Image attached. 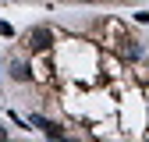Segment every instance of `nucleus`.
Returning a JSON list of instances; mask_svg holds the SVG:
<instances>
[{"label": "nucleus", "instance_id": "obj_1", "mask_svg": "<svg viewBox=\"0 0 149 142\" xmlns=\"http://www.w3.org/2000/svg\"><path fill=\"white\" fill-rule=\"evenodd\" d=\"M32 53H46L50 46H53V32L46 29V25H36L32 32H29V43H25Z\"/></svg>", "mask_w": 149, "mask_h": 142}, {"label": "nucleus", "instance_id": "obj_2", "mask_svg": "<svg viewBox=\"0 0 149 142\" xmlns=\"http://www.w3.org/2000/svg\"><path fill=\"white\" fill-rule=\"evenodd\" d=\"M32 124H36L43 135H50V139H64V128H61L57 121H46V117H39V114H32Z\"/></svg>", "mask_w": 149, "mask_h": 142}, {"label": "nucleus", "instance_id": "obj_3", "mask_svg": "<svg viewBox=\"0 0 149 142\" xmlns=\"http://www.w3.org/2000/svg\"><path fill=\"white\" fill-rule=\"evenodd\" d=\"M7 71H11V78H14V82H32V68H29L25 61H11Z\"/></svg>", "mask_w": 149, "mask_h": 142}, {"label": "nucleus", "instance_id": "obj_4", "mask_svg": "<svg viewBox=\"0 0 149 142\" xmlns=\"http://www.w3.org/2000/svg\"><path fill=\"white\" fill-rule=\"evenodd\" d=\"M121 57H128V61L142 57V46H139L135 39H128V36H124V39H121Z\"/></svg>", "mask_w": 149, "mask_h": 142}, {"label": "nucleus", "instance_id": "obj_5", "mask_svg": "<svg viewBox=\"0 0 149 142\" xmlns=\"http://www.w3.org/2000/svg\"><path fill=\"white\" fill-rule=\"evenodd\" d=\"M0 36H7V39H11V36H14V29H11L7 22H0Z\"/></svg>", "mask_w": 149, "mask_h": 142}, {"label": "nucleus", "instance_id": "obj_6", "mask_svg": "<svg viewBox=\"0 0 149 142\" xmlns=\"http://www.w3.org/2000/svg\"><path fill=\"white\" fill-rule=\"evenodd\" d=\"M0 139H7V128H0Z\"/></svg>", "mask_w": 149, "mask_h": 142}, {"label": "nucleus", "instance_id": "obj_7", "mask_svg": "<svg viewBox=\"0 0 149 142\" xmlns=\"http://www.w3.org/2000/svg\"><path fill=\"white\" fill-rule=\"evenodd\" d=\"M78 4H96V0H78Z\"/></svg>", "mask_w": 149, "mask_h": 142}]
</instances>
